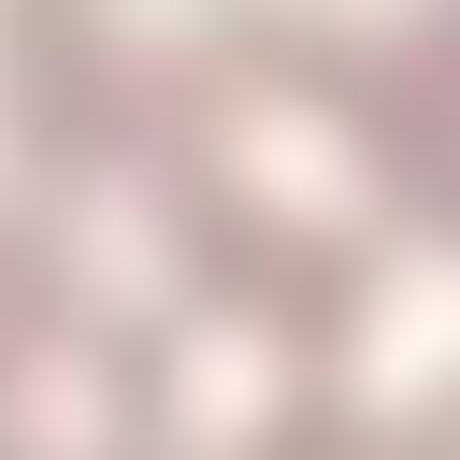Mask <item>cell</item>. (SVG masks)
I'll return each instance as SVG.
<instances>
[{
  "mask_svg": "<svg viewBox=\"0 0 460 460\" xmlns=\"http://www.w3.org/2000/svg\"><path fill=\"white\" fill-rule=\"evenodd\" d=\"M402 86H417V101H431V115H446V129H460V14H446V29H431V43H417V72H402Z\"/></svg>",
  "mask_w": 460,
  "mask_h": 460,
  "instance_id": "cell-1",
  "label": "cell"
}]
</instances>
